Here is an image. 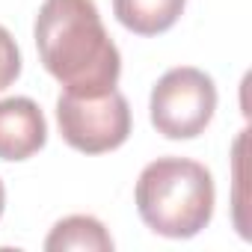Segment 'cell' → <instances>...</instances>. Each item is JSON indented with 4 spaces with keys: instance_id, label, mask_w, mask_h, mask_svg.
<instances>
[{
    "instance_id": "9",
    "label": "cell",
    "mask_w": 252,
    "mask_h": 252,
    "mask_svg": "<svg viewBox=\"0 0 252 252\" xmlns=\"http://www.w3.org/2000/svg\"><path fill=\"white\" fill-rule=\"evenodd\" d=\"M3 208H6V190H3V181H0V217H3Z\"/></svg>"
},
{
    "instance_id": "1",
    "label": "cell",
    "mask_w": 252,
    "mask_h": 252,
    "mask_svg": "<svg viewBox=\"0 0 252 252\" xmlns=\"http://www.w3.org/2000/svg\"><path fill=\"white\" fill-rule=\"evenodd\" d=\"M39 60L71 95H104L116 89L122 57L95 0H45L36 15Z\"/></svg>"
},
{
    "instance_id": "6",
    "label": "cell",
    "mask_w": 252,
    "mask_h": 252,
    "mask_svg": "<svg viewBox=\"0 0 252 252\" xmlns=\"http://www.w3.org/2000/svg\"><path fill=\"white\" fill-rule=\"evenodd\" d=\"M187 0H113V12L125 30L137 36H160L172 30Z\"/></svg>"
},
{
    "instance_id": "2",
    "label": "cell",
    "mask_w": 252,
    "mask_h": 252,
    "mask_svg": "<svg viewBox=\"0 0 252 252\" xmlns=\"http://www.w3.org/2000/svg\"><path fill=\"white\" fill-rule=\"evenodd\" d=\"M143 222L163 237L187 240L196 237L214 217V178L211 172L187 158L152 160L134 190Z\"/></svg>"
},
{
    "instance_id": "4",
    "label": "cell",
    "mask_w": 252,
    "mask_h": 252,
    "mask_svg": "<svg viewBox=\"0 0 252 252\" xmlns=\"http://www.w3.org/2000/svg\"><path fill=\"white\" fill-rule=\"evenodd\" d=\"M152 125L166 140L199 137L217 110V86L211 74L181 65L169 68L152 89Z\"/></svg>"
},
{
    "instance_id": "3",
    "label": "cell",
    "mask_w": 252,
    "mask_h": 252,
    "mask_svg": "<svg viewBox=\"0 0 252 252\" xmlns=\"http://www.w3.org/2000/svg\"><path fill=\"white\" fill-rule=\"evenodd\" d=\"M57 125L63 140L83 155L116 152L131 137V107L119 89L104 95H71L57 98Z\"/></svg>"
},
{
    "instance_id": "5",
    "label": "cell",
    "mask_w": 252,
    "mask_h": 252,
    "mask_svg": "<svg viewBox=\"0 0 252 252\" xmlns=\"http://www.w3.org/2000/svg\"><path fill=\"white\" fill-rule=\"evenodd\" d=\"M48 122L33 98L0 101V160H27L42 152Z\"/></svg>"
},
{
    "instance_id": "7",
    "label": "cell",
    "mask_w": 252,
    "mask_h": 252,
    "mask_svg": "<svg viewBox=\"0 0 252 252\" xmlns=\"http://www.w3.org/2000/svg\"><path fill=\"white\" fill-rule=\"evenodd\" d=\"M48 252H68V249H86V252H113V237L110 231L95 220V217H65L60 220L48 240H45Z\"/></svg>"
},
{
    "instance_id": "8",
    "label": "cell",
    "mask_w": 252,
    "mask_h": 252,
    "mask_svg": "<svg viewBox=\"0 0 252 252\" xmlns=\"http://www.w3.org/2000/svg\"><path fill=\"white\" fill-rule=\"evenodd\" d=\"M21 74V54L6 27H0V92L9 89Z\"/></svg>"
}]
</instances>
